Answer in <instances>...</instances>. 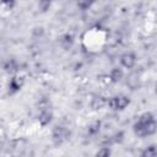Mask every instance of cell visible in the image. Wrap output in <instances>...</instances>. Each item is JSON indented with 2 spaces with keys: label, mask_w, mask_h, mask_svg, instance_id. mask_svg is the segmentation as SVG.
Returning <instances> with one entry per match:
<instances>
[{
  "label": "cell",
  "mask_w": 157,
  "mask_h": 157,
  "mask_svg": "<svg viewBox=\"0 0 157 157\" xmlns=\"http://www.w3.org/2000/svg\"><path fill=\"white\" fill-rule=\"evenodd\" d=\"M125 140V132L123 130H118L114 134H112L110 136H108L105 140L102 141L101 145H108V146H113V145H121Z\"/></svg>",
  "instance_id": "ba28073f"
},
{
  "label": "cell",
  "mask_w": 157,
  "mask_h": 157,
  "mask_svg": "<svg viewBox=\"0 0 157 157\" xmlns=\"http://www.w3.org/2000/svg\"><path fill=\"white\" fill-rule=\"evenodd\" d=\"M107 77L110 83H118L124 78V69L121 66H115L109 71Z\"/></svg>",
  "instance_id": "30bf717a"
},
{
  "label": "cell",
  "mask_w": 157,
  "mask_h": 157,
  "mask_svg": "<svg viewBox=\"0 0 157 157\" xmlns=\"http://www.w3.org/2000/svg\"><path fill=\"white\" fill-rule=\"evenodd\" d=\"M101 128H102V120H99V119L93 120L88 125V128H87V135L88 136H92V137L97 136L99 134V131H101Z\"/></svg>",
  "instance_id": "7c38bea8"
},
{
  "label": "cell",
  "mask_w": 157,
  "mask_h": 157,
  "mask_svg": "<svg viewBox=\"0 0 157 157\" xmlns=\"http://www.w3.org/2000/svg\"><path fill=\"white\" fill-rule=\"evenodd\" d=\"M107 104H108V97H104V96H96L91 101V108L93 110H99L107 107Z\"/></svg>",
  "instance_id": "8fae6325"
},
{
  "label": "cell",
  "mask_w": 157,
  "mask_h": 157,
  "mask_svg": "<svg viewBox=\"0 0 157 157\" xmlns=\"http://www.w3.org/2000/svg\"><path fill=\"white\" fill-rule=\"evenodd\" d=\"M54 1H55V0H38V10H39L42 13L48 12Z\"/></svg>",
  "instance_id": "e0dca14e"
},
{
  "label": "cell",
  "mask_w": 157,
  "mask_h": 157,
  "mask_svg": "<svg viewBox=\"0 0 157 157\" xmlns=\"http://www.w3.org/2000/svg\"><path fill=\"white\" fill-rule=\"evenodd\" d=\"M132 132L140 139H146L157 132V119L152 112L141 113L132 124Z\"/></svg>",
  "instance_id": "6da1fadb"
},
{
  "label": "cell",
  "mask_w": 157,
  "mask_h": 157,
  "mask_svg": "<svg viewBox=\"0 0 157 157\" xmlns=\"http://www.w3.org/2000/svg\"><path fill=\"white\" fill-rule=\"evenodd\" d=\"M140 157H157V145L150 144L140 151Z\"/></svg>",
  "instance_id": "4fadbf2b"
},
{
  "label": "cell",
  "mask_w": 157,
  "mask_h": 157,
  "mask_svg": "<svg viewBox=\"0 0 157 157\" xmlns=\"http://www.w3.org/2000/svg\"><path fill=\"white\" fill-rule=\"evenodd\" d=\"M58 43L63 50L69 52L75 45V36L71 32H65L58 38Z\"/></svg>",
  "instance_id": "52a82bcc"
},
{
  "label": "cell",
  "mask_w": 157,
  "mask_h": 157,
  "mask_svg": "<svg viewBox=\"0 0 157 157\" xmlns=\"http://www.w3.org/2000/svg\"><path fill=\"white\" fill-rule=\"evenodd\" d=\"M96 0H76V6L81 11H87L94 5Z\"/></svg>",
  "instance_id": "2e32d148"
},
{
  "label": "cell",
  "mask_w": 157,
  "mask_h": 157,
  "mask_svg": "<svg viewBox=\"0 0 157 157\" xmlns=\"http://www.w3.org/2000/svg\"><path fill=\"white\" fill-rule=\"evenodd\" d=\"M131 103V98L126 94H115L108 97V104L107 108H109L113 112H123L125 110Z\"/></svg>",
  "instance_id": "3957f363"
},
{
  "label": "cell",
  "mask_w": 157,
  "mask_h": 157,
  "mask_svg": "<svg viewBox=\"0 0 157 157\" xmlns=\"http://www.w3.org/2000/svg\"><path fill=\"white\" fill-rule=\"evenodd\" d=\"M126 85L130 87V90L135 91V90H139L140 86H141V82H140V77L137 74H130L128 77H126Z\"/></svg>",
  "instance_id": "5bb4252c"
},
{
  "label": "cell",
  "mask_w": 157,
  "mask_h": 157,
  "mask_svg": "<svg viewBox=\"0 0 157 157\" xmlns=\"http://www.w3.org/2000/svg\"><path fill=\"white\" fill-rule=\"evenodd\" d=\"M25 83H26V78L22 75H20V74L11 75L7 81V94L9 96L17 94L23 88Z\"/></svg>",
  "instance_id": "277c9868"
},
{
  "label": "cell",
  "mask_w": 157,
  "mask_h": 157,
  "mask_svg": "<svg viewBox=\"0 0 157 157\" xmlns=\"http://www.w3.org/2000/svg\"><path fill=\"white\" fill-rule=\"evenodd\" d=\"M54 118V113L53 109L49 107H43V108H38V114H37V121L39 124V126L45 128L48 126Z\"/></svg>",
  "instance_id": "8992f818"
},
{
  "label": "cell",
  "mask_w": 157,
  "mask_h": 157,
  "mask_svg": "<svg viewBox=\"0 0 157 157\" xmlns=\"http://www.w3.org/2000/svg\"><path fill=\"white\" fill-rule=\"evenodd\" d=\"M1 4H2V6L5 9H7V10L11 11V10L15 9V6L17 4V0H1Z\"/></svg>",
  "instance_id": "ac0fdd59"
},
{
  "label": "cell",
  "mask_w": 157,
  "mask_h": 157,
  "mask_svg": "<svg viewBox=\"0 0 157 157\" xmlns=\"http://www.w3.org/2000/svg\"><path fill=\"white\" fill-rule=\"evenodd\" d=\"M119 63H120V66H121L123 69L132 70V69L136 66L137 55H136V53L132 52V50H126V52H124V53L120 55Z\"/></svg>",
  "instance_id": "5b68a950"
},
{
  "label": "cell",
  "mask_w": 157,
  "mask_h": 157,
  "mask_svg": "<svg viewBox=\"0 0 157 157\" xmlns=\"http://www.w3.org/2000/svg\"><path fill=\"white\" fill-rule=\"evenodd\" d=\"M113 153L112 151V146H108V145H101V147L96 151L94 156L96 157H110Z\"/></svg>",
  "instance_id": "9a60e30c"
},
{
  "label": "cell",
  "mask_w": 157,
  "mask_h": 157,
  "mask_svg": "<svg viewBox=\"0 0 157 157\" xmlns=\"http://www.w3.org/2000/svg\"><path fill=\"white\" fill-rule=\"evenodd\" d=\"M18 70H20V64L15 58L7 59L2 63V71L5 74L10 75V76L15 75V74H18Z\"/></svg>",
  "instance_id": "9c48e42d"
},
{
  "label": "cell",
  "mask_w": 157,
  "mask_h": 157,
  "mask_svg": "<svg viewBox=\"0 0 157 157\" xmlns=\"http://www.w3.org/2000/svg\"><path fill=\"white\" fill-rule=\"evenodd\" d=\"M71 137V130L64 125H54L52 128V131H50V139H52V142L54 146L59 147L61 145H64L65 142H67Z\"/></svg>",
  "instance_id": "7a4b0ae2"
},
{
  "label": "cell",
  "mask_w": 157,
  "mask_h": 157,
  "mask_svg": "<svg viewBox=\"0 0 157 157\" xmlns=\"http://www.w3.org/2000/svg\"><path fill=\"white\" fill-rule=\"evenodd\" d=\"M155 93L157 94V82H156V85H155Z\"/></svg>",
  "instance_id": "d6986e66"
}]
</instances>
